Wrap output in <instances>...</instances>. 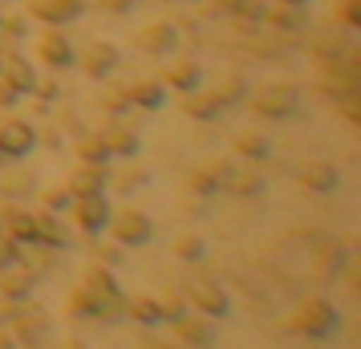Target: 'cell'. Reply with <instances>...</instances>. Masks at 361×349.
Instances as JSON below:
<instances>
[{
  "label": "cell",
  "instance_id": "cell-1",
  "mask_svg": "<svg viewBox=\"0 0 361 349\" xmlns=\"http://www.w3.org/2000/svg\"><path fill=\"white\" fill-rule=\"evenodd\" d=\"M296 333H305V337H312V341H321V337H329V333L337 329V313L329 309L325 300H305L300 309H296V317L288 321Z\"/></svg>",
  "mask_w": 361,
  "mask_h": 349
},
{
  "label": "cell",
  "instance_id": "cell-2",
  "mask_svg": "<svg viewBox=\"0 0 361 349\" xmlns=\"http://www.w3.org/2000/svg\"><path fill=\"white\" fill-rule=\"evenodd\" d=\"M175 337H179V345H191V349H212L215 329L207 325V321H199V317H179V321H175Z\"/></svg>",
  "mask_w": 361,
  "mask_h": 349
},
{
  "label": "cell",
  "instance_id": "cell-3",
  "mask_svg": "<svg viewBox=\"0 0 361 349\" xmlns=\"http://www.w3.org/2000/svg\"><path fill=\"white\" fill-rule=\"evenodd\" d=\"M191 300L199 305V313H207V317H224L228 313V297H224V288H215V284H207V281L191 284Z\"/></svg>",
  "mask_w": 361,
  "mask_h": 349
},
{
  "label": "cell",
  "instance_id": "cell-4",
  "mask_svg": "<svg viewBox=\"0 0 361 349\" xmlns=\"http://www.w3.org/2000/svg\"><path fill=\"white\" fill-rule=\"evenodd\" d=\"M122 313L134 317L138 325H159V321H163L159 305H154V300H147V297H130V300H122Z\"/></svg>",
  "mask_w": 361,
  "mask_h": 349
},
{
  "label": "cell",
  "instance_id": "cell-5",
  "mask_svg": "<svg viewBox=\"0 0 361 349\" xmlns=\"http://www.w3.org/2000/svg\"><path fill=\"white\" fill-rule=\"evenodd\" d=\"M147 224H142V219H122V224H118V235H122V240H147Z\"/></svg>",
  "mask_w": 361,
  "mask_h": 349
},
{
  "label": "cell",
  "instance_id": "cell-6",
  "mask_svg": "<svg viewBox=\"0 0 361 349\" xmlns=\"http://www.w3.org/2000/svg\"><path fill=\"white\" fill-rule=\"evenodd\" d=\"M154 305H159L163 321H179V317H183V300L179 297H163V300H154Z\"/></svg>",
  "mask_w": 361,
  "mask_h": 349
},
{
  "label": "cell",
  "instance_id": "cell-7",
  "mask_svg": "<svg viewBox=\"0 0 361 349\" xmlns=\"http://www.w3.org/2000/svg\"><path fill=\"white\" fill-rule=\"evenodd\" d=\"M0 288H4V297H25V293H29V281H25V276H8Z\"/></svg>",
  "mask_w": 361,
  "mask_h": 349
},
{
  "label": "cell",
  "instance_id": "cell-8",
  "mask_svg": "<svg viewBox=\"0 0 361 349\" xmlns=\"http://www.w3.org/2000/svg\"><path fill=\"white\" fill-rule=\"evenodd\" d=\"M90 284H94L98 293H114V281H110L106 272H90Z\"/></svg>",
  "mask_w": 361,
  "mask_h": 349
},
{
  "label": "cell",
  "instance_id": "cell-9",
  "mask_svg": "<svg viewBox=\"0 0 361 349\" xmlns=\"http://www.w3.org/2000/svg\"><path fill=\"white\" fill-rule=\"evenodd\" d=\"M82 224H90V228H94V224H102L98 203H85V207H82Z\"/></svg>",
  "mask_w": 361,
  "mask_h": 349
},
{
  "label": "cell",
  "instance_id": "cell-10",
  "mask_svg": "<svg viewBox=\"0 0 361 349\" xmlns=\"http://www.w3.org/2000/svg\"><path fill=\"white\" fill-rule=\"evenodd\" d=\"M0 349H17V337H13V333H4V329H0Z\"/></svg>",
  "mask_w": 361,
  "mask_h": 349
},
{
  "label": "cell",
  "instance_id": "cell-11",
  "mask_svg": "<svg viewBox=\"0 0 361 349\" xmlns=\"http://www.w3.org/2000/svg\"><path fill=\"white\" fill-rule=\"evenodd\" d=\"M49 349H85V341H78V337H69V341H61V345H49Z\"/></svg>",
  "mask_w": 361,
  "mask_h": 349
},
{
  "label": "cell",
  "instance_id": "cell-12",
  "mask_svg": "<svg viewBox=\"0 0 361 349\" xmlns=\"http://www.w3.org/2000/svg\"><path fill=\"white\" fill-rule=\"evenodd\" d=\"M138 349H175V345H166V341H154V337H150V341H142Z\"/></svg>",
  "mask_w": 361,
  "mask_h": 349
}]
</instances>
